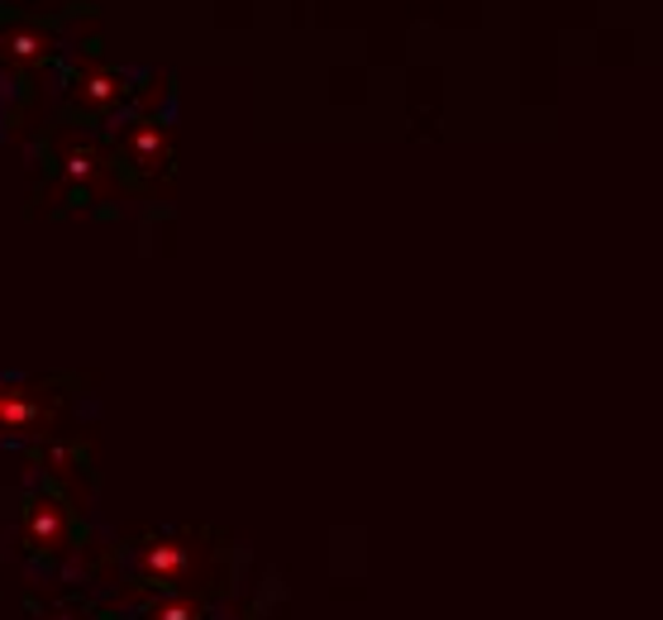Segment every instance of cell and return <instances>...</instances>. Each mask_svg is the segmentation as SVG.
Returning a JSON list of instances; mask_svg holds the SVG:
<instances>
[{
  "mask_svg": "<svg viewBox=\"0 0 663 620\" xmlns=\"http://www.w3.org/2000/svg\"><path fill=\"white\" fill-rule=\"evenodd\" d=\"M129 148H134V162H139V168H154V162H162V154H168V139H162L158 125H139L129 134Z\"/></svg>",
  "mask_w": 663,
  "mask_h": 620,
  "instance_id": "7a4b0ae2",
  "label": "cell"
},
{
  "mask_svg": "<svg viewBox=\"0 0 663 620\" xmlns=\"http://www.w3.org/2000/svg\"><path fill=\"white\" fill-rule=\"evenodd\" d=\"M154 620H196V607H187V601H162V607H154Z\"/></svg>",
  "mask_w": 663,
  "mask_h": 620,
  "instance_id": "8992f818",
  "label": "cell"
},
{
  "mask_svg": "<svg viewBox=\"0 0 663 620\" xmlns=\"http://www.w3.org/2000/svg\"><path fill=\"white\" fill-rule=\"evenodd\" d=\"M29 420H34V401H29L24 391H14V387H0V425L24 430Z\"/></svg>",
  "mask_w": 663,
  "mask_h": 620,
  "instance_id": "3957f363",
  "label": "cell"
},
{
  "mask_svg": "<svg viewBox=\"0 0 663 620\" xmlns=\"http://www.w3.org/2000/svg\"><path fill=\"white\" fill-rule=\"evenodd\" d=\"M125 96V82L115 77V72H96V77L82 82V105L86 111H105V105H115Z\"/></svg>",
  "mask_w": 663,
  "mask_h": 620,
  "instance_id": "6da1fadb",
  "label": "cell"
},
{
  "mask_svg": "<svg viewBox=\"0 0 663 620\" xmlns=\"http://www.w3.org/2000/svg\"><path fill=\"white\" fill-rule=\"evenodd\" d=\"M6 53L20 57V63H43V57H49V39H43V34H24V29H20V34L6 39Z\"/></svg>",
  "mask_w": 663,
  "mask_h": 620,
  "instance_id": "5b68a950",
  "label": "cell"
},
{
  "mask_svg": "<svg viewBox=\"0 0 663 620\" xmlns=\"http://www.w3.org/2000/svg\"><path fill=\"white\" fill-rule=\"evenodd\" d=\"M182 568H187L182 544H154L148 549V572H158V578H182Z\"/></svg>",
  "mask_w": 663,
  "mask_h": 620,
  "instance_id": "277c9868",
  "label": "cell"
}]
</instances>
